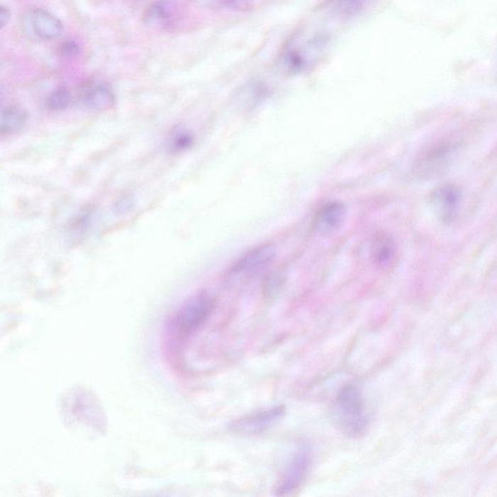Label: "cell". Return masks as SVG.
I'll use <instances>...</instances> for the list:
<instances>
[{
  "mask_svg": "<svg viewBox=\"0 0 497 497\" xmlns=\"http://www.w3.org/2000/svg\"><path fill=\"white\" fill-rule=\"evenodd\" d=\"M333 415L336 425L345 435L357 437L367 430L364 398L356 386L346 385L339 391Z\"/></svg>",
  "mask_w": 497,
  "mask_h": 497,
  "instance_id": "cell-1",
  "label": "cell"
},
{
  "mask_svg": "<svg viewBox=\"0 0 497 497\" xmlns=\"http://www.w3.org/2000/svg\"><path fill=\"white\" fill-rule=\"evenodd\" d=\"M311 465V449L306 445L299 447L276 486V494L279 496H289L296 491L308 476Z\"/></svg>",
  "mask_w": 497,
  "mask_h": 497,
  "instance_id": "cell-2",
  "label": "cell"
},
{
  "mask_svg": "<svg viewBox=\"0 0 497 497\" xmlns=\"http://www.w3.org/2000/svg\"><path fill=\"white\" fill-rule=\"evenodd\" d=\"M215 306L211 294L203 293L194 296L184 305L175 318V327L182 333H193L203 325Z\"/></svg>",
  "mask_w": 497,
  "mask_h": 497,
  "instance_id": "cell-3",
  "label": "cell"
},
{
  "mask_svg": "<svg viewBox=\"0 0 497 497\" xmlns=\"http://www.w3.org/2000/svg\"><path fill=\"white\" fill-rule=\"evenodd\" d=\"M285 414L286 407L280 405L264 411L238 418L230 423V430L239 435H259L273 427Z\"/></svg>",
  "mask_w": 497,
  "mask_h": 497,
  "instance_id": "cell-4",
  "label": "cell"
},
{
  "mask_svg": "<svg viewBox=\"0 0 497 497\" xmlns=\"http://www.w3.org/2000/svg\"><path fill=\"white\" fill-rule=\"evenodd\" d=\"M346 207L340 201L327 202L315 213L313 220L315 233L330 234L340 228L346 219Z\"/></svg>",
  "mask_w": 497,
  "mask_h": 497,
  "instance_id": "cell-5",
  "label": "cell"
},
{
  "mask_svg": "<svg viewBox=\"0 0 497 497\" xmlns=\"http://www.w3.org/2000/svg\"><path fill=\"white\" fill-rule=\"evenodd\" d=\"M26 22L28 30L33 35L47 40L59 38L65 30L62 21L41 8L33 10L28 15Z\"/></svg>",
  "mask_w": 497,
  "mask_h": 497,
  "instance_id": "cell-6",
  "label": "cell"
},
{
  "mask_svg": "<svg viewBox=\"0 0 497 497\" xmlns=\"http://www.w3.org/2000/svg\"><path fill=\"white\" fill-rule=\"evenodd\" d=\"M274 257L275 250L272 246L256 247L236 262L233 265V272L235 274H251L267 267Z\"/></svg>",
  "mask_w": 497,
  "mask_h": 497,
  "instance_id": "cell-7",
  "label": "cell"
},
{
  "mask_svg": "<svg viewBox=\"0 0 497 497\" xmlns=\"http://www.w3.org/2000/svg\"><path fill=\"white\" fill-rule=\"evenodd\" d=\"M81 104L91 111H105L114 106V91L106 84H94L84 89L81 94Z\"/></svg>",
  "mask_w": 497,
  "mask_h": 497,
  "instance_id": "cell-8",
  "label": "cell"
},
{
  "mask_svg": "<svg viewBox=\"0 0 497 497\" xmlns=\"http://www.w3.org/2000/svg\"><path fill=\"white\" fill-rule=\"evenodd\" d=\"M28 122V114L20 107H7L1 113L0 134L2 136L13 135L20 133Z\"/></svg>",
  "mask_w": 497,
  "mask_h": 497,
  "instance_id": "cell-9",
  "label": "cell"
},
{
  "mask_svg": "<svg viewBox=\"0 0 497 497\" xmlns=\"http://www.w3.org/2000/svg\"><path fill=\"white\" fill-rule=\"evenodd\" d=\"M435 201L440 208L444 220H451L452 216L456 212L457 203L459 201V194L457 189L452 186H443L438 189L435 194Z\"/></svg>",
  "mask_w": 497,
  "mask_h": 497,
  "instance_id": "cell-10",
  "label": "cell"
},
{
  "mask_svg": "<svg viewBox=\"0 0 497 497\" xmlns=\"http://www.w3.org/2000/svg\"><path fill=\"white\" fill-rule=\"evenodd\" d=\"M175 2L173 0H159L147 10L145 22L149 25H164L174 14Z\"/></svg>",
  "mask_w": 497,
  "mask_h": 497,
  "instance_id": "cell-11",
  "label": "cell"
},
{
  "mask_svg": "<svg viewBox=\"0 0 497 497\" xmlns=\"http://www.w3.org/2000/svg\"><path fill=\"white\" fill-rule=\"evenodd\" d=\"M394 252V246L391 238L386 235H378L373 242L372 256L378 264H385L390 262Z\"/></svg>",
  "mask_w": 497,
  "mask_h": 497,
  "instance_id": "cell-12",
  "label": "cell"
},
{
  "mask_svg": "<svg viewBox=\"0 0 497 497\" xmlns=\"http://www.w3.org/2000/svg\"><path fill=\"white\" fill-rule=\"evenodd\" d=\"M71 96L69 91L65 89H59L55 91L49 96L47 101V106L52 111H60L69 106Z\"/></svg>",
  "mask_w": 497,
  "mask_h": 497,
  "instance_id": "cell-13",
  "label": "cell"
},
{
  "mask_svg": "<svg viewBox=\"0 0 497 497\" xmlns=\"http://www.w3.org/2000/svg\"><path fill=\"white\" fill-rule=\"evenodd\" d=\"M339 10L346 15H354L367 6L369 0H336Z\"/></svg>",
  "mask_w": 497,
  "mask_h": 497,
  "instance_id": "cell-14",
  "label": "cell"
},
{
  "mask_svg": "<svg viewBox=\"0 0 497 497\" xmlns=\"http://www.w3.org/2000/svg\"><path fill=\"white\" fill-rule=\"evenodd\" d=\"M60 55L67 59H73L81 54V47L75 41L63 42L60 47Z\"/></svg>",
  "mask_w": 497,
  "mask_h": 497,
  "instance_id": "cell-15",
  "label": "cell"
},
{
  "mask_svg": "<svg viewBox=\"0 0 497 497\" xmlns=\"http://www.w3.org/2000/svg\"><path fill=\"white\" fill-rule=\"evenodd\" d=\"M225 4L234 11H247L254 5V0H225Z\"/></svg>",
  "mask_w": 497,
  "mask_h": 497,
  "instance_id": "cell-16",
  "label": "cell"
},
{
  "mask_svg": "<svg viewBox=\"0 0 497 497\" xmlns=\"http://www.w3.org/2000/svg\"><path fill=\"white\" fill-rule=\"evenodd\" d=\"M10 18H11V12H10L9 8L2 5L0 8V26H1V28H4V26L9 23Z\"/></svg>",
  "mask_w": 497,
  "mask_h": 497,
  "instance_id": "cell-17",
  "label": "cell"
}]
</instances>
